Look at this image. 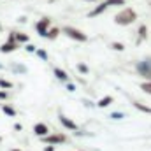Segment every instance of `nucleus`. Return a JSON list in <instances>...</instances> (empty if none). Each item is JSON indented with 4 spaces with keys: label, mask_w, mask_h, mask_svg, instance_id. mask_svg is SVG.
<instances>
[{
    "label": "nucleus",
    "mask_w": 151,
    "mask_h": 151,
    "mask_svg": "<svg viewBox=\"0 0 151 151\" xmlns=\"http://www.w3.org/2000/svg\"><path fill=\"white\" fill-rule=\"evenodd\" d=\"M9 99V93L5 90H0V100H7Z\"/></svg>",
    "instance_id": "23"
},
{
    "label": "nucleus",
    "mask_w": 151,
    "mask_h": 151,
    "mask_svg": "<svg viewBox=\"0 0 151 151\" xmlns=\"http://www.w3.org/2000/svg\"><path fill=\"white\" fill-rule=\"evenodd\" d=\"M137 19V16H135V12L130 9V7H127L125 11H121V12H118L116 16H114V21L118 23V25H130V23H134Z\"/></svg>",
    "instance_id": "1"
},
{
    "label": "nucleus",
    "mask_w": 151,
    "mask_h": 151,
    "mask_svg": "<svg viewBox=\"0 0 151 151\" xmlns=\"http://www.w3.org/2000/svg\"><path fill=\"white\" fill-rule=\"evenodd\" d=\"M14 84L11 83V81H5V79H2L0 77V90H11Z\"/></svg>",
    "instance_id": "15"
},
{
    "label": "nucleus",
    "mask_w": 151,
    "mask_h": 151,
    "mask_svg": "<svg viewBox=\"0 0 151 151\" xmlns=\"http://www.w3.org/2000/svg\"><path fill=\"white\" fill-rule=\"evenodd\" d=\"M137 72L146 79H151V58H146L144 62L137 63Z\"/></svg>",
    "instance_id": "2"
},
{
    "label": "nucleus",
    "mask_w": 151,
    "mask_h": 151,
    "mask_svg": "<svg viewBox=\"0 0 151 151\" xmlns=\"http://www.w3.org/2000/svg\"><path fill=\"white\" fill-rule=\"evenodd\" d=\"M58 34H60L58 28H51V30H47V35H46V37L47 39H56L58 37Z\"/></svg>",
    "instance_id": "16"
},
{
    "label": "nucleus",
    "mask_w": 151,
    "mask_h": 151,
    "mask_svg": "<svg viewBox=\"0 0 151 151\" xmlns=\"http://www.w3.org/2000/svg\"><path fill=\"white\" fill-rule=\"evenodd\" d=\"M67 90H69V91H74V90H76V86L72 84V83H69V84H67Z\"/></svg>",
    "instance_id": "27"
},
{
    "label": "nucleus",
    "mask_w": 151,
    "mask_h": 151,
    "mask_svg": "<svg viewBox=\"0 0 151 151\" xmlns=\"http://www.w3.org/2000/svg\"><path fill=\"white\" fill-rule=\"evenodd\" d=\"M109 118H113V119H121V118H125V116H123L121 113H111Z\"/></svg>",
    "instance_id": "24"
},
{
    "label": "nucleus",
    "mask_w": 151,
    "mask_h": 151,
    "mask_svg": "<svg viewBox=\"0 0 151 151\" xmlns=\"http://www.w3.org/2000/svg\"><path fill=\"white\" fill-rule=\"evenodd\" d=\"M63 32H65V34H67L70 39L79 40V42H86V39H88L84 34H83V32H79V30H77V28H74V27H65V28H63Z\"/></svg>",
    "instance_id": "3"
},
{
    "label": "nucleus",
    "mask_w": 151,
    "mask_h": 151,
    "mask_svg": "<svg viewBox=\"0 0 151 151\" xmlns=\"http://www.w3.org/2000/svg\"><path fill=\"white\" fill-rule=\"evenodd\" d=\"M111 47L116 49V51H123V49H125V46H123V44H119V42H111Z\"/></svg>",
    "instance_id": "20"
},
{
    "label": "nucleus",
    "mask_w": 151,
    "mask_h": 151,
    "mask_svg": "<svg viewBox=\"0 0 151 151\" xmlns=\"http://www.w3.org/2000/svg\"><path fill=\"white\" fill-rule=\"evenodd\" d=\"M18 49V42L14 40V39H9L7 42H4L2 46H0V53H12V51H16Z\"/></svg>",
    "instance_id": "5"
},
{
    "label": "nucleus",
    "mask_w": 151,
    "mask_h": 151,
    "mask_svg": "<svg viewBox=\"0 0 151 151\" xmlns=\"http://www.w3.org/2000/svg\"><path fill=\"white\" fill-rule=\"evenodd\" d=\"M11 151H21V150H11Z\"/></svg>",
    "instance_id": "29"
},
{
    "label": "nucleus",
    "mask_w": 151,
    "mask_h": 151,
    "mask_svg": "<svg viewBox=\"0 0 151 151\" xmlns=\"http://www.w3.org/2000/svg\"><path fill=\"white\" fill-rule=\"evenodd\" d=\"M77 70L83 72V74H88V67H86L84 63H79V65H77Z\"/></svg>",
    "instance_id": "22"
},
{
    "label": "nucleus",
    "mask_w": 151,
    "mask_h": 151,
    "mask_svg": "<svg viewBox=\"0 0 151 151\" xmlns=\"http://www.w3.org/2000/svg\"><path fill=\"white\" fill-rule=\"evenodd\" d=\"M44 151H55V146H47V148H44Z\"/></svg>",
    "instance_id": "28"
},
{
    "label": "nucleus",
    "mask_w": 151,
    "mask_h": 151,
    "mask_svg": "<svg viewBox=\"0 0 151 151\" xmlns=\"http://www.w3.org/2000/svg\"><path fill=\"white\" fill-rule=\"evenodd\" d=\"M49 23H51L49 18H42L37 25H35V28H37V32H39L40 37H46V35H47V27H49Z\"/></svg>",
    "instance_id": "4"
},
{
    "label": "nucleus",
    "mask_w": 151,
    "mask_h": 151,
    "mask_svg": "<svg viewBox=\"0 0 151 151\" xmlns=\"http://www.w3.org/2000/svg\"><path fill=\"white\" fill-rule=\"evenodd\" d=\"M106 5H125V0H106Z\"/></svg>",
    "instance_id": "17"
},
{
    "label": "nucleus",
    "mask_w": 151,
    "mask_h": 151,
    "mask_svg": "<svg viewBox=\"0 0 151 151\" xmlns=\"http://www.w3.org/2000/svg\"><path fill=\"white\" fill-rule=\"evenodd\" d=\"M141 90H144L146 93H151V81L150 83H142L141 84Z\"/></svg>",
    "instance_id": "21"
},
{
    "label": "nucleus",
    "mask_w": 151,
    "mask_h": 151,
    "mask_svg": "<svg viewBox=\"0 0 151 151\" xmlns=\"http://www.w3.org/2000/svg\"><path fill=\"white\" fill-rule=\"evenodd\" d=\"M35 53H37V56H39V58H42L44 62H47V53H46L44 49H35Z\"/></svg>",
    "instance_id": "19"
},
{
    "label": "nucleus",
    "mask_w": 151,
    "mask_h": 151,
    "mask_svg": "<svg viewBox=\"0 0 151 151\" xmlns=\"http://www.w3.org/2000/svg\"><path fill=\"white\" fill-rule=\"evenodd\" d=\"M2 111H4V114H7V116H11V118L16 116V109L11 107V106H7V104H2Z\"/></svg>",
    "instance_id": "12"
},
{
    "label": "nucleus",
    "mask_w": 151,
    "mask_h": 151,
    "mask_svg": "<svg viewBox=\"0 0 151 151\" xmlns=\"http://www.w3.org/2000/svg\"><path fill=\"white\" fill-rule=\"evenodd\" d=\"M47 132H49V128H47V125H44V123H37V125L34 127V134L39 135V137L47 135Z\"/></svg>",
    "instance_id": "7"
},
{
    "label": "nucleus",
    "mask_w": 151,
    "mask_h": 151,
    "mask_svg": "<svg viewBox=\"0 0 151 151\" xmlns=\"http://www.w3.org/2000/svg\"><path fill=\"white\" fill-rule=\"evenodd\" d=\"M137 109H141V111H144V113H151V107H148V106H144V104H141V102H135L134 104Z\"/></svg>",
    "instance_id": "18"
},
{
    "label": "nucleus",
    "mask_w": 151,
    "mask_h": 151,
    "mask_svg": "<svg viewBox=\"0 0 151 151\" xmlns=\"http://www.w3.org/2000/svg\"><path fill=\"white\" fill-rule=\"evenodd\" d=\"M25 49H27L28 53H35V49H37V47H35L34 44H27V47H25Z\"/></svg>",
    "instance_id": "25"
},
{
    "label": "nucleus",
    "mask_w": 151,
    "mask_h": 151,
    "mask_svg": "<svg viewBox=\"0 0 151 151\" xmlns=\"http://www.w3.org/2000/svg\"><path fill=\"white\" fill-rule=\"evenodd\" d=\"M53 72H55V76H56L60 81H69V76H67V72H65V70H62V69L55 67V69H53Z\"/></svg>",
    "instance_id": "10"
},
{
    "label": "nucleus",
    "mask_w": 151,
    "mask_h": 151,
    "mask_svg": "<svg viewBox=\"0 0 151 151\" xmlns=\"http://www.w3.org/2000/svg\"><path fill=\"white\" fill-rule=\"evenodd\" d=\"M11 69H12L14 72H21V74H25V72H27V67H25V65H21V63H12V65H11Z\"/></svg>",
    "instance_id": "14"
},
{
    "label": "nucleus",
    "mask_w": 151,
    "mask_h": 151,
    "mask_svg": "<svg viewBox=\"0 0 151 151\" xmlns=\"http://www.w3.org/2000/svg\"><path fill=\"white\" fill-rule=\"evenodd\" d=\"M141 39H146V27H141Z\"/></svg>",
    "instance_id": "26"
},
{
    "label": "nucleus",
    "mask_w": 151,
    "mask_h": 151,
    "mask_svg": "<svg viewBox=\"0 0 151 151\" xmlns=\"http://www.w3.org/2000/svg\"><path fill=\"white\" fill-rule=\"evenodd\" d=\"M113 102H114V99L111 97V95H107V97H104V99H100L97 106H99V107H107V106H109V104H113Z\"/></svg>",
    "instance_id": "11"
},
{
    "label": "nucleus",
    "mask_w": 151,
    "mask_h": 151,
    "mask_svg": "<svg viewBox=\"0 0 151 151\" xmlns=\"http://www.w3.org/2000/svg\"><path fill=\"white\" fill-rule=\"evenodd\" d=\"M0 69H4V65H2V63H0Z\"/></svg>",
    "instance_id": "30"
},
{
    "label": "nucleus",
    "mask_w": 151,
    "mask_h": 151,
    "mask_svg": "<svg viewBox=\"0 0 151 151\" xmlns=\"http://www.w3.org/2000/svg\"><path fill=\"white\" fill-rule=\"evenodd\" d=\"M60 123H62L65 128H69V130H77V125H76L72 119H69L67 116H63V114H60Z\"/></svg>",
    "instance_id": "8"
},
{
    "label": "nucleus",
    "mask_w": 151,
    "mask_h": 151,
    "mask_svg": "<svg viewBox=\"0 0 151 151\" xmlns=\"http://www.w3.org/2000/svg\"><path fill=\"white\" fill-rule=\"evenodd\" d=\"M42 139H44V142H47V144H58V142H65V141H67L65 135H62V134H56V135H44Z\"/></svg>",
    "instance_id": "6"
},
{
    "label": "nucleus",
    "mask_w": 151,
    "mask_h": 151,
    "mask_svg": "<svg viewBox=\"0 0 151 151\" xmlns=\"http://www.w3.org/2000/svg\"><path fill=\"white\" fill-rule=\"evenodd\" d=\"M106 9H107V5H106V2H104V4H100V5H99L97 9H93V11H91V12H90L88 16H90V18H95V16H99V14H102V12H104Z\"/></svg>",
    "instance_id": "9"
},
{
    "label": "nucleus",
    "mask_w": 151,
    "mask_h": 151,
    "mask_svg": "<svg viewBox=\"0 0 151 151\" xmlns=\"http://www.w3.org/2000/svg\"><path fill=\"white\" fill-rule=\"evenodd\" d=\"M0 30H2V25H0Z\"/></svg>",
    "instance_id": "31"
},
{
    "label": "nucleus",
    "mask_w": 151,
    "mask_h": 151,
    "mask_svg": "<svg viewBox=\"0 0 151 151\" xmlns=\"http://www.w3.org/2000/svg\"><path fill=\"white\" fill-rule=\"evenodd\" d=\"M14 40L16 42H28V35L21 32H14Z\"/></svg>",
    "instance_id": "13"
}]
</instances>
